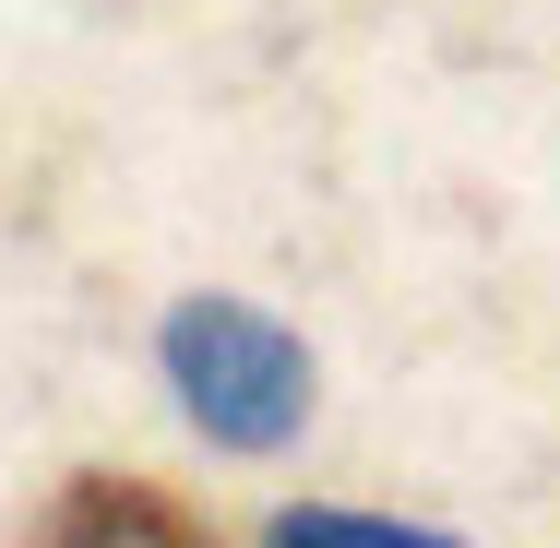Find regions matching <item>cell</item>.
Instances as JSON below:
<instances>
[{"instance_id": "obj_2", "label": "cell", "mask_w": 560, "mask_h": 548, "mask_svg": "<svg viewBox=\"0 0 560 548\" xmlns=\"http://www.w3.org/2000/svg\"><path fill=\"white\" fill-rule=\"evenodd\" d=\"M60 537H179V513H167V501H131V489H96V501H72V513H60Z\"/></svg>"}, {"instance_id": "obj_1", "label": "cell", "mask_w": 560, "mask_h": 548, "mask_svg": "<svg viewBox=\"0 0 560 548\" xmlns=\"http://www.w3.org/2000/svg\"><path fill=\"white\" fill-rule=\"evenodd\" d=\"M167 370H179V406L215 441H287L299 406H311V358L262 323V311H238V299L179 311V323H167Z\"/></svg>"}]
</instances>
